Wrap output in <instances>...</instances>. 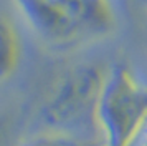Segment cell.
<instances>
[{"mask_svg":"<svg viewBox=\"0 0 147 146\" xmlns=\"http://www.w3.org/2000/svg\"><path fill=\"white\" fill-rule=\"evenodd\" d=\"M30 28L55 46H69L114 30L111 0H13Z\"/></svg>","mask_w":147,"mask_h":146,"instance_id":"6da1fadb","label":"cell"},{"mask_svg":"<svg viewBox=\"0 0 147 146\" xmlns=\"http://www.w3.org/2000/svg\"><path fill=\"white\" fill-rule=\"evenodd\" d=\"M146 125L147 85L127 66H113L96 106V126L106 146H134Z\"/></svg>","mask_w":147,"mask_h":146,"instance_id":"7a4b0ae2","label":"cell"},{"mask_svg":"<svg viewBox=\"0 0 147 146\" xmlns=\"http://www.w3.org/2000/svg\"><path fill=\"white\" fill-rule=\"evenodd\" d=\"M107 73L109 70L98 61H83L66 70L41 105L43 123L60 131H74L86 121L96 125V106Z\"/></svg>","mask_w":147,"mask_h":146,"instance_id":"3957f363","label":"cell"},{"mask_svg":"<svg viewBox=\"0 0 147 146\" xmlns=\"http://www.w3.org/2000/svg\"><path fill=\"white\" fill-rule=\"evenodd\" d=\"M22 60L18 30L5 13L0 12V83L12 78Z\"/></svg>","mask_w":147,"mask_h":146,"instance_id":"277c9868","label":"cell"},{"mask_svg":"<svg viewBox=\"0 0 147 146\" xmlns=\"http://www.w3.org/2000/svg\"><path fill=\"white\" fill-rule=\"evenodd\" d=\"M17 146H106L102 136H86L76 131L50 130L28 136Z\"/></svg>","mask_w":147,"mask_h":146,"instance_id":"5b68a950","label":"cell"},{"mask_svg":"<svg viewBox=\"0 0 147 146\" xmlns=\"http://www.w3.org/2000/svg\"><path fill=\"white\" fill-rule=\"evenodd\" d=\"M0 146H12V123L0 115Z\"/></svg>","mask_w":147,"mask_h":146,"instance_id":"8992f818","label":"cell"},{"mask_svg":"<svg viewBox=\"0 0 147 146\" xmlns=\"http://www.w3.org/2000/svg\"><path fill=\"white\" fill-rule=\"evenodd\" d=\"M134 146H147V125L144 126V130H142V133L139 134V138L136 139Z\"/></svg>","mask_w":147,"mask_h":146,"instance_id":"52a82bcc","label":"cell"},{"mask_svg":"<svg viewBox=\"0 0 147 146\" xmlns=\"http://www.w3.org/2000/svg\"><path fill=\"white\" fill-rule=\"evenodd\" d=\"M142 2H144V3H146V5H147V0H142Z\"/></svg>","mask_w":147,"mask_h":146,"instance_id":"ba28073f","label":"cell"}]
</instances>
